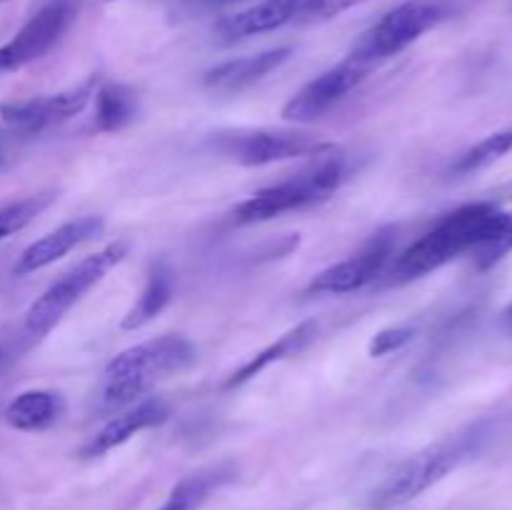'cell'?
<instances>
[{"label":"cell","instance_id":"obj_1","mask_svg":"<svg viewBox=\"0 0 512 510\" xmlns=\"http://www.w3.org/2000/svg\"><path fill=\"white\" fill-rule=\"evenodd\" d=\"M512 253V188L508 198H483L445 213L428 233L395 258L393 283H413L473 255L478 270H490Z\"/></svg>","mask_w":512,"mask_h":510},{"label":"cell","instance_id":"obj_2","mask_svg":"<svg viewBox=\"0 0 512 510\" xmlns=\"http://www.w3.org/2000/svg\"><path fill=\"white\" fill-rule=\"evenodd\" d=\"M490 438V423L488 420H478L465 428L455 430V433L445 435L438 443L428 445V448L418 450L410 455L405 463H400L378 488L370 493V508L373 510H390L400 508V505L410 503L425 490L438 485L440 480L448 478L450 473L468 463L470 458L483 450L485 440Z\"/></svg>","mask_w":512,"mask_h":510},{"label":"cell","instance_id":"obj_3","mask_svg":"<svg viewBox=\"0 0 512 510\" xmlns=\"http://www.w3.org/2000/svg\"><path fill=\"white\" fill-rule=\"evenodd\" d=\"M355 173L353 160L345 153L320 155L313 165L258 190L233 208V220L238 225L268 223L288 213H300L333 198Z\"/></svg>","mask_w":512,"mask_h":510},{"label":"cell","instance_id":"obj_4","mask_svg":"<svg viewBox=\"0 0 512 510\" xmlns=\"http://www.w3.org/2000/svg\"><path fill=\"white\" fill-rule=\"evenodd\" d=\"M195 360V348L183 335H158L120 350L103 370L100 400L108 410H123L145 398L155 383L180 373Z\"/></svg>","mask_w":512,"mask_h":510},{"label":"cell","instance_id":"obj_5","mask_svg":"<svg viewBox=\"0 0 512 510\" xmlns=\"http://www.w3.org/2000/svg\"><path fill=\"white\" fill-rule=\"evenodd\" d=\"M458 10L460 0H403L355 40L348 58L373 68L403 53L445 20L455 18Z\"/></svg>","mask_w":512,"mask_h":510},{"label":"cell","instance_id":"obj_6","mask_svg":"<svg viewBox=\"0 0 512 510\" xmlns=\"http://www.w3.org/2000/svg\"><path fill=\"white\" fill-rule=\"evenodd\" d=\"M128 250V243L115 240V243L98 250V253L80 260V263L73 265L68 273L60 275V278L55 280L50 288H45L28 308V313H25V333H28L30 338H45V335L65 318V313H68L93 285H98L115 265L123 263Z\"/></svg>","mask_w":512,"mask_h":510},{"label":"cell","instance_id":"obj_7","mask_svg":"<svg viewBox=\"0 0 512 510\" xmlns=\"http://www.w3.org/2000/svg\"><path fill=\"white\" fill-rule=\"evenodd\" d=\"M208 145L218 155L228 158L230 163H238L243 168H260V165H273L295 158H320V155L340 150L335 143L320 140L318 135L275 128L218 130V133L210 135Z\"/></svg>","mask_w":512,"mask_h":510},{"label":"cell","instance_id":"obj_8","mask_svg":"<svg viewBox=\"0 0 512 510\" xmlns=\"http://www.w3.org/2000/svg\"><path fill=\"white\" fill-rule=\"evenodd\" d=\"M80 8L83 0H43L18 33L0 48V75L15 73L45 58L78 20Z\"/></svg>","mask_w":512,"mask_h":510},{"label":"cell","instance_id":"obj_9","mask_svg":"<svg viewBox=\"0 0 512 510\" xmlns=\"http://www.w3.org/2000/svg\"><path fill=\"white\" fill-rule=\"evenodd\" d=\"M395 253V230L383 228L350 258L320 270L308 285V293L315 295H345L373 283Z\"/></svg>","mask_w":512,"mask_h":510},{"label":"cell","instance_id":"obj_10","mask_svg":"<svg viewBox=\"0 0 512 510\" xmlns=\"http://www.w3.org/2000/svg\"><path fill=\"white\" fill-rule=\"evenodd\" d=\"M98 83L100 80L93 75L85 83L60 90V93L8 100V103H0V118H3L5 125L18 130V133H38V130L48 128V125L63 123V120H70L73 115L83 113L85 105L93 100Z\"/></svg>","mask_w":512,"mask_h":510},{"label":"cell","instance_id":"obj_11","mask_svg":"<svg viewBox=\"0 0 512 510\" xmlns=\"http://www.w3.org/2000/svg\"><path fill=\"white\" fill-rule=\"evenodd\" d=\"M370 70L373 68H368V65H360L355 60L345 58L343 63L333 65L325 73H320L318 78L305 83L283 105V118L293 120V123H310V120L323 118L340 100H345V95L353 93L368 78Z\"/></svg>","mask_w":512,"mask_h":510},{"label":"cell","instance_id":"obj_12","mask_svg":"<svg viewBox=\"0 0 512 510\" xmlns=\"http://www.w3.org/2000/svg\"><path fill=\"white\" fill-rule=\"evenodd\" d=\"M105 223L98 215H80V218L68 220V223L58 225L55 230H50L48 235L38 238L35 243H30L23 253L18 255L13 265L15 275H30L35 270H43L48 265H53L55 260L65 258L70 250L80 248L88 240L98 238L103 233Z\"/></svg>","mask_w":512,"mask_h":510},{"label":"cell","instance_id":"obj_13","mask_svg":"<svg viewBox=\"0 0 512 510\" xmlns=\"http://www.w3.org/2000/svg\"><path fill=\"white\" fill-rule=\"evenodd\" d=\"M170 418V405L163 398H143L138 403L123 408V413L113 415L88 443L83 445L80 455L83 458H100V455L110 453V450L120 448L128 443L133 435L143 433V430L163 425Z\"/></svg>","mask_w":512,"mask_h":510},{"label":"cell","instance_id":"obj_14","mask_svg":"<svg viewBox=\"0 0 512 510\" xmlns=\"http://www.w3.org/2000/svg\"><path fill=\"white\" fill-rule=\"evenodd\" d=\"M303 3L305 0H263L258 5H250L233 15H225L215 25V38L225 45H233L253 38V35L273 33V30L298 20Z\"/></svg>","mask_w":512,"mask_h":510},{"label":"cell","instance_id":"obj_15","mask_svg":"<svg viewBox=\"0 0 512 510\" xmlns=\"http://www.w3.org/2000/svg\"><path fill=\"white\" fill-rule=\"evenodd\" d=\"M290 55H293V48L283 45V48L263 50V53L245 55V58L225 60V63L215 65L205 73L203 85L213 93H240V90L250 88V85L260 83L270 73H275L280 65L288 63Z\"/></svg>","mask_w":512,"mask_h":510},{"label":"cell","instance_id":"obj_16","mask_svg":"<svg viewBox=\"0 0 512 510\" xmlns=\"http://www.w3.org/2000/svg\"><path fill=\"white\" fill-rule=\"evenodd\" d=\"M315 335H318V323H313V320H305V323L295 325L293 330H288L285 335H280V338L275 340V343H270L268 348L258 350L255 355H250V358L245 360L238 370H233V373L228 375V380H225V388L228 390L240 388V385L250 383L255 375H260L265 368H270L273 363H280V360H288V358H293V355L303 353V350L313 343Z\"/></svg>","mask_w":512,"mask_h":510},{"label":"cell","instance_id":"obj_17","mask_svg":"<svg viewBox=\"0 0 512 510\" xmlns=\"http://www.w3.org/2000/svg\"><path fill=\"white\" fill-rule=\"evenodd\" d=\"M238 478V468L233 463H215L185 475L175 483L165 503L158 510H200L218 490Z\"/></svg>","mask_w":512,"mask_h":510},{"label":"cell","instance_id":"obj_18","mask_svg":"<svg viewBox=\"0 0 512 510\" xmlns=\"http://www.w3.org/2000/svg\"><path fill=\"white\" fill-rule=\"evenodd\" d=\"M175 295V275L173 268L168 265V260H155L148 270V278H145L143 290L135 298V303L130 305L128 313L120 320V328L123 330H138L143 325H148L150 320L158 318L165 308L170 305Z\"/></svg>","mask_w":512,"mask_h":510},{"label":"cell","instance_id":"obj_19","mask_svg":"<svg viewBox=\"0 0 512 510\" xmlns=\"http://www.w3.org/2000/svg\"><path fill=\"white\" fill-rule=\"evenodd\" d=\"M63 408V398L58 393L33 388L15 395L5 408L3 418L10 428L20 430V433H40V430H48L50 425L58 423Z\"/></svg>","mask_w":512,"mask_h":510},{"label":"cell","instance_id":"obj_20","mask_svg":"<svg viewBox=\"0 0 512 510\" xmlns=\"http://www.w3.org/2000/svg\"><path fill=\"white\" fill-rule=\"evenodd\" d=\"M95 100V130L100 133H118L128 128L138 115V95L123 83H98Z\"/></svg>","mask_w":512,"mask_h":510},{"label":"cell","instance_id":"obj_21","mask_svg":"<svg viewBox=\"0 0 512 510\" xmlns=\"http://www.w3.org/2000/svg\"><path fill=\"white\" fill-rule=\"evenodd\" d=\"M512 153V125L510 128L495 130L488 138L478 140L475 145H470L465 153L458 155V160L453 163L450 173L453 175H470L478 173V170L490 168L498 160H503L505 155Z\"/></svg>","mask_w":512,"mask_h":510},{"label":"cell","instance_id":"obj_22","mask_svg":"<svg viewBox=\"0 0 512 510\" xmlns=\"http://www.w3.org/2000/svg\"><path fill=\"white\" fill-rule=\"evenodd\" d=\"M55 198H58L55 193H38L0 208V243L13 233H18V230H23L28 223H33Z\"/></svg>","mask_w":512,"mask_h":510},{"label":"cell","instance_id":"obj_23","mask_svg":"<svg viewBox=\"0 0 512 510\" xmlns=\"http://www.w3.org/2000/svg\"><path fill=\"white\" fill-rule=\"evenodd\" d=\"M413 338V325H390V328L378 330V333L373 335V340H370L368 345V353L373 355V358H383V355L395 353V350H403Z\"/></svg>","mask_w":512,"mask_h":510},{"label":"cell","instance_id":"obj_24","mask_svg":"<svg viewBox=\"0 0 512 510\" xmlns=\"http://www.w3.org/2000/svg\"><path fill=\"white\" fill-rule=\"evenodd\" d=\"M360 3L363 0H305L298 20L300 23H320V20L335 18V15L345 13V10L355 8Z\"/></svg>","mask_w":512,"mask_h":510},{"label":"cell","instance_id":"obj_25","mask_svg":"<svg viewBox=\"0 0 512 510\" xmlns=\"http://www.w3.org/2000/svg\"><path fill=\"white\" fill-rule=\"evenodd\" d=\"M240 3V0H183L185 8L190 10H213V8H223V5H233Z\"/></svg>","mask_w":512,"mask_h":510},{"label":"cell","instance_id":"obj_26","mask_svg":"<svg viewBox=\"0 0 512 510\" xmlns=\"http://www.w3.org/2000/svg\"><path fill=\"white\" fill-rule=\"evenodd\" d=\"M8 365H10V350L5 348V345H0V375L8 370Z\"/></svg>","mask_w":512,"mask_h":510},{"label":"cell","instance_id":"obj_27","mask_svg":"<svg viewBox=\"0 0 512 510\" xmlns=\"http://www.w3.org/2000/svg\"><path fill=\"white\" fill-rule=\"evenodd\" d=\"M505 318H503V323H505V328H508V333L512 335V303L508 305V310H505Z\"/></svg>","mask_w":512,"mask_h":510},{"label":"cell","instance_id":"obj_28","mask_svg":"<svg viewBox=\"0 0 512 510\" xmlns=\"http://www.w3.org/2000/svg\"><path fill=\"white\" fill-rule=\"evenodd\" d=\"M5 158H8V150H5V143H3V140H0V168H3V165H5Z\"/></svg>","mask_w":512,"mask_h":510},{"label":"cell","instance_id":"obj_29","mask_svg":"<svg viewBox=\"0 0 512 510\" xmlns=\"http://www.w3.org/2000/svg\"><path fill=\"white\" fill-rule=\"evenodd\" d=\"M0 3H3V0H0Z\"/></svg>","mask_w":512,"mask_h":510}]
</instances>
